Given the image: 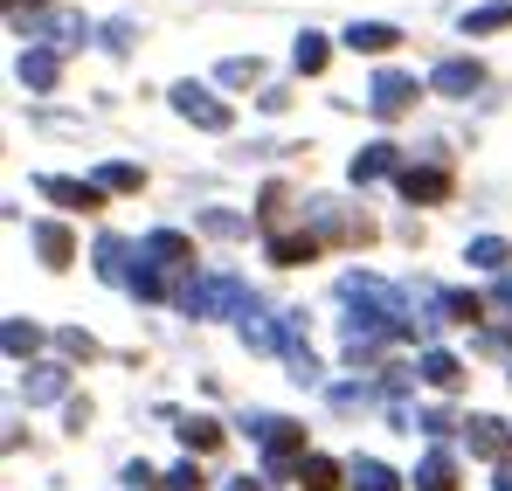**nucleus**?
<instances>
[{"label": "nucleus", "instance_id": "1", "mask_svg": "<svg viewBox=\"0 0 512 491\" xmlns=\"http://www.w3.org/2000/svg\"><path fill=\"white\" fill-rule=\"evenodd\" d=\"M180 312L187 319H222V312H256V291L236 277V270H215V277H187L180 284Z\"/></svg>", "mask_w": 512, "mask_h": 491}, {"label": "nucleus", "instance_id": "2", "mask_svg": "<svg viewBox=\"0 0 512 491\" xmlns=\"http://www.w3.org/2000/svg\"><path fill=\"white\" fill-rule=\"evenodd\" d=\"M167 104L180 111V118H187V125H201V132H229V125H236V111H229L222 97H208V83H194V77L173 83Z\"/></svg>", "mask_w": 512, "mask_h": 491}, {"label": "nucleus", "instance_id": "3", "mask_svg": "<svg viewBox=\"0 0 512 491\" xmlns=\"http://www.w3.org/2000/svg\"><path fill=\"white\" fill-rule=\"evenodd\" d=\"M423 90L429 83H416L409 70H374V83H367V111H374V118H402V111H416Z\"/></svg>", "mask_w": 512, "mask_h": 491}, {"label": "nucleus", "instance_id": "4", "mask_svg": "<svg viewBox=\"0 0 512 491\" xmlns=\"http://www.w3.org/2000/svg\"><path fill=\"white\" fill-rule=\"evenodd\" d=\"M90 270H97L104 284L132 291V277H139V249L125 243V236H97V249H90Z\"/></svg>", "mask_w": 512, "mask_h": 491}, {"label": "nucleus", "instance_id": "5", "mask_svg": "<svg viewBox=\"0 0 512 491\" xmlns=\"http://www.w3.org/2000/svg\"><path fill=\"white\" fill-rule=\"evenodd\" d=\"M429 90H436V97H478V90H485V63H478V56H443V63L429 70Z\"/></svg>", "mask_w": 512, "mask_h": 491}, {"label": "nucleus", "instance_id": "6", "mask_svg": "<svg viewBox=\"0 0 512 491\" xmlns=\"http://www.w3.org/2000/svg\"><path fill=\"white\" fill-rule=\"evenodd\" d=\"M35 187H42V194H49L56 208H70V215H90V208H104V187H97V180H70V173H42Z\"/></svg>", "mask_w": 512, "mask_h": 491}, {"label": "nucleus", "instance_id": "7", "mask_svg": "<svg viewBox=\"0 0 512 491\" xmlns=\"http://www.w3.org/2000/svg\"><path fill=\"white\" fill-rule=\"evenodd\" d=\"M464 443H471V457H485V464H512V429L499 415H471V422H464Z\"/></svg>", "mask_w": 512, "mask_h": 491}, {"label": "nucleus", "instance_id": "8", "mask_svg": "<svg viewBox=\"0 0 512 491\" xmlns=\"http://www.w3.org/2000/svg\"><path fill=\"white\" fill-rule=\"evenodd\" d=\"M14 77H21V90H56V77H63V49H56V42H35V49H21Z\"/></svg>", "mask_w": 512, "mask_h": 491}, {"label": "nucleus", "instance_id": "9", "mask_svg": "<svg viewBox=\"0 0 512 491\" xmlns=\"http://www.w3.org/2000/svg\"><path fill=\"white\" fill-rule=\"evenodd\" d=\"M395 187H402V201H416V208L450 201V173H443V166H402V173H395Z\"/></svg>", "mask_w": 512, "mask_h": 491}, {"label": "nucleus", "instance_id": "10", "mask_svg": "<svg viewBox=\"0 0 512 491\" xmlns=\"http://www.w3.org/2000/svg\"><path fill=\"white\" fill-rule=\"evenodd\" d=\"M340 42L353 49V56H388V49L402 42V28H395V21H353Z\"/></svg>", "mask_w": 512, "mask_h": 491}, {"label": "nucleus", "instance_id": "11", "mask_svg": "<svg viewBox=\"0 0 512 491\" xmlns=\"http://www.w3.org/2000/svg\"><path fill=\"white\" fill-rule=\"evenodd\" d=\"M236 332H243V346H250V353H284V319H270L263 305H256V312H243V319H236Z\"/></svg>", "mask_w": 512, "mask_h": 491}, {"label": "nucleus", "instance_id": "12", "mask_svg": "<svg viewBox=\"0 0 512 491\" xmlns=\"http://www.w3.org/2000/svg\"><path fill=\"white\" fill-rule=\"evenodd\" d=\"M70 395V367H35V374H21V402H63Z\"/></svg>", "mask_w": 512, "mask_h": 491}, {"label": "nucleus", "instance_id": "13", "mask_svg": "<svg viewBox=\"0 0 512 491\" xmlns=\"http://www.w3.org/2000/svg\"><path fill=\"white\" fill-rule=\"evenodd\" d=\"M381 173H402V153L381 139V146H367V153H353V166H346V180L353 187H367V180H381Z\"/></svg>", "mask_w": 512, "mask_h": 491}, {"label": "nucleus", "instance_id": "14", "mask_svg": "<svg viewBox=\"0 0 512 491\" xmlns=\"http://www.w3.org/2000/svg\"><path fill=\"white\" fill-rule=\"evenodd\" d=\"M173 436H180V450H187V457H208V450H222V429H215L208 415H180V422H173Z\"/></svg>", "mask_w": 512, "mask_h": 491}, {"label": "nucleus", "instance_id": "15", "mask_svg": "<svg viewBox=\"0 0 512 491\" xmlns=\"http://www.w3.org/2000/svg\"><path fill=\"white\" fill-rule=\"evenodd\" d=\"M319 256V236L312 229H284V236H270V263H284V270H298V263H312Z\"/></svg>", "mask_w": 512, "mask_h": 491}, {"label": "nucleus", "instance_id": "16", "mask_svg": "<svg viewBox=\"0 0 512 491\" xmlns=\"http://www.w3.org/2000/svg\"><path fill=\"white\" fill-rule=\"evenodd\" d=\"M28 236H35V249H42V263H49V270H63V263L77 256V243H70V229H63V222H35Z\"/></svg>", "mask_w": 512, "mask_h": 491}, {"label": "nucleus", "instance_id": "17", "mask_svg": "<svg viewBox=\"0 0 512 491\" xmlns=\"http://www.w3.org/2000/svg\"><path fill=\"white\" fill-rule=\"evenodd\" d=\"M340 478H346V471L333 464V457H319V450H312V457H298V471H291V485H298V491H333Z\"/></svg>", "mask_w": 512, "mask_h": 491}, {"label": "nucleus", "instance_id": "18", "mask_svg": "<svg viewBox=\"0 0 512 491\" xmlns=\"http://www.w3.org/2000/svg\"><path fill=\"white\" fill-rule=\"evenodd\" d=\"M416 491H457V457L450 450H429L416 464Z\"/></svg>", "mask_w": 512, "mask_h": 491}, {"label": "nucleus", "instance_id": "19", "mask_svg": "<svg viewBox=\"0 0 512 491\" xmlns=\"http://www.w3.org/2000/svg\"><path fill=\"white\" fill-rule=\"evenodd\" d=\"M499 28H512V0H485L457 21V35H499Z\"/></svg>", "mask_w": 512, "mask_h": 491}, {"label": "nucleus", "instance_id": "20", "mask_svg": "<svg viewBox=\"0 0 512 491\" xmlns=\"http://www.w3.org/2000/svg\"><path fill=\"white\" fill-rule=\"evenodd\" d=\"M416 374H423L429 388H457V381H464V360L443 353V346H423V367H416Z\"/></svg>", "mask_w": 512, "mask_h": 491}, {"label": "nucleus", "instance_id": "21", "mask_svg": "<svg viewBox=\"0 0 512 491\" xmlns=\"http://www.w3.org/2000/svg\"><path fill=\"white\" fill-rule=\"evenodd\" d=\"M429 305H436V319H450V326H478V298L471 291H429Z\"/></svg>", "mask_w": 512, "mask_h": 491}, {"label": "nucleus", "instance_id": "22", "mask_svg": "<svg viewBox=\"0 0 512 491\" xmlns=\"http://www.w3.org/2000/svg\"><path fill=\"white\" fill-rule=\"evenodd\" d=\"M97 187H104V194H139L146 173H139L132 160H104V166H97Z\"/></svg>", "mask_w": 512, "mask_h": 491}, {"label": "nucleus", "instance_id": "23", "mask_svg": "<svg viewBox=\"0 0 512 491\" xmlns=\"http://www.w3.org/2000/svg\"><path fill=\"white\" fill-rule=\"evenodd\" d=\"M346 478H353V491H402V478H395V471H388L381 457H360V464H353Z\"/></svg>", "mask_w": 512, "mask_h": 491}, {"label": "nucleus", "instance_id": "24", "mask_svg": "<svg viewBox=\"0 0 512 491\" xmlns=\"http://www.w3.org/2000/svg\"><path fill=\"white\" fill-rule=\"evenodd\" d=\"M464 256H471L478 270H499V277H506V263H512V243H506V236H471V249H464Z\"/></svg>", "mask_w": 512, "mask_h": 491}, {"label": "nucleus", "instance_id": "25", "mask_svg": "<svg viewBox=\"0 0 512 491\" xmlns=\"http://www.w3.org/2000/svg\"><path fill=\"white\" fill-rule=\"evenodd\" d=\"M326 56H333V49H326V35H298V42H291L298 77H319V70H326Z\"/></svg>", "mask_w": 512, "mask_h": 491}, {"label": "nucleus", "instance_id": "26", "mask_svg": "<svg viewBox=\"0 0 512 491\" xmlns=\"http://www.w3.org/2000/svg\"><path fill=\"white\" fill-rule=\"evenodd\" d=\"M0 346H7V360H28V353L42 346V332L28 326V319H7V332H0Z\"/></svg>", "mask_w": 512, "mask_h": 491}, {"label": "nucleus", "instance_id": "27", "mask_svg": "<svg viewBox=\"0 0 512 491\" xmlns=\"http://www.w3.org/2000/svg\"><path fill=\"white\" fill-rule=\"evenodd\" d=\"M160 491H208V478H201V471H194V457H187V464L160 471Z\"/></svg>", "mask_w": 512, "mask_h": 491}, {"label": "nucleus", "instance_id": "28", "mask_svg": "<svg viewBox=\"0 0 512 491\" xmlns=\"http://www.w3.org/2000/svg\"><path fill=\"white\" fill-rule=\"evenodd\" d=\"M201 229H208V236H250V222H243V215H229V208H208V215H201Z\"/></svg>", "mask_w": 512, "mask_h": 491}, {"label": "nucleus", "instance_id": "29", "mask_svg": "<svg viewBox=\"0 0 512 491\" xmlns=\"http://www.w3.org/2000/svg\"><path fill=\"white\" fill-rule=\"evenodd\" d=\"M215 77H222V83H263V63H256V56H229Z\"/></svg>", "mask_w": 512, "mask_h": 491}, {"label": "nucleus", "instance_id": "30", "mask_svg": "<svg viewBox=\"0 0 512 491\" xmlns=\"http://www.w3.org/2000/svg\"><path fill=\"white\" fill-rule=\"evenodd\" d=\"M56 346H63L70 360H90V353H97V339H90L84 326H63V332H56Z\"/></svg>", "mask_w": 512, "mask_h": 491}, {"label": "nucleus", "instance_id": "31", "mask_svg": "<svg viewBox=\"0 0 512 491\" xmlns=\"http://www.w3.org/2000/svg\"><path fill=\"white\" fill-rule=\"evenodd\" d=\"M416 429H429V436H450V429H457V415H450V409H423V415H416Z\"/></svg>", "mask_w": 512, "mask_h": 491}, {"label": "nucleus", "instance_id": "32", "mask_svg": "<svg viewBox=\"0 0 512 491\" xmlns=\"http://www.w3.org/2000/svg\"><path fill=\"white\" fill-rule=\"evenodd\" d=\"M367 402H374V395H367V388H333V409H340V415L367 409Z\"/></svg>", "mask_w": 512, "mask_h": 491}, {"label": "nucleus", "instance_id": "33", "mask_svg": "<svg viewBox=\"0 0 512 491\" xmlns=\"http://www.w3.org/2000/svg\"><path fill=\"white\" fill-rule=\"evenodd\" d=\"M104 49H118V56H125V49H132V21H111V28H104Z\"/></svg>", "mask_w": 512, "mask_h": 491}, {"label": "nucleus", "instance_id": "34", "mask_svg": "<svg viewBox=\"0 0 512 491\" xmlns=\"http://www.w3.org/2000/svg\"><path fill=\"white\" fill-rule=\"evenodd\" d=\"M492 491H512V464H499V478H492Z\"/></svg>", "mask_w": 512, "mask_h": 491}, {"label": "nucleus", "instance_id": "35", "mask_svg": "<svg viewBox=\"0 0 512 491\" xmlns=\"http://www.w3.org/2000/svg\"><path fill=\"white\" fill-rule=\"evenodd\" d=\"M492 298H499V305H512V277H499V291H492Z\"/></svg>", "mask_w": 512, "mask_h": 491}, {"label": "nucleus", "instance_id": "36", "mask_svg": "<svg viewBox=\"0 0 512 491\" xmlns=\"http://www.w3.org/2000/svg\"><path fill=\"white\" fill-rule=\"evenodd\" d=\"M28 7H49V0H28ZM14 14H21V0H7V21H14Z\"/></svg>", "mask_w": 512, "mask_h": 491}, {"label": "nucleus", "instance_id": "37", "mask_svg": "<svg viewBox=\"0 0 512 491\" xmlns=\"http://www.w3.org/2000/svg\"><path fill=\"white\" fill-rule=\"evenodd\" d=\"M229 491H263V485H256V478H236V485H229Z\"/></svg>", "mask_w": 512, "mask_h": 491}]
</instances>
